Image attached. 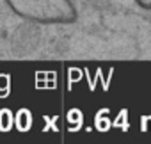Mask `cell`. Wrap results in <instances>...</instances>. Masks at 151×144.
<instances>
[{"instance_id": "1", "label": "cell", "mask_w": 151, "mask_h": 144, "mask_svg": "<svg viewBox=\"0 0 151 144\" xmlns=\"http://www.w3.org/2000/svg\"><path fill=\"white\" fill-rule=\"evenodd\" d=\"M22 20L37 25H71L78 20L73 0H4Z\"/></svg>"}, {"instance_id": "2", "label": "cell", "mask_w": 151, "mask_h": 144, "mask_svg": "<svg viewBox=\"0 0 151 144\" xmlns=\"http://www.w3.org/2000/svg\"><path fill=\"white\" fill-rule=\"evenodd\" d=\"M135 6H139L144 11H151V0H133Z\"/></svg>"}]
</instances>
